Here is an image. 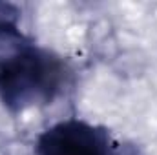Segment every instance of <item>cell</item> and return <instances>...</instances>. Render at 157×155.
<instances>
[{
    "mask_svg": "<svg viewBox=\"0 0 157 155\" xmlns=\"http://www.w3.org/2000/svg\"><path fill=\"white\" fill-rule=\"evenodd\" d=\"M62 80V62L46 49L33 44H9L0 49V99L15 112L48 104Z\"/></svg>",
    "mask_w": 157,
    "mask_h": 155,
    "instance_id": "6da1fadb",
    "label": "cell"
},
{
    "mask_svg": "<svg viewBox=\"0 0 157 155\" xmlns=\"http://www.w3.org/2000/svg\"><path fill=\"white\" fill-rule=\"evenodd\" d=\"M37 155H119V144L104 128L70 119L40 133Z\"/></svg>",
    "mask_w": 157,
    "mask_h": 155,
    "instance_id": "7a4b0ae2",
    "label": "cell"
}]
</instances>
